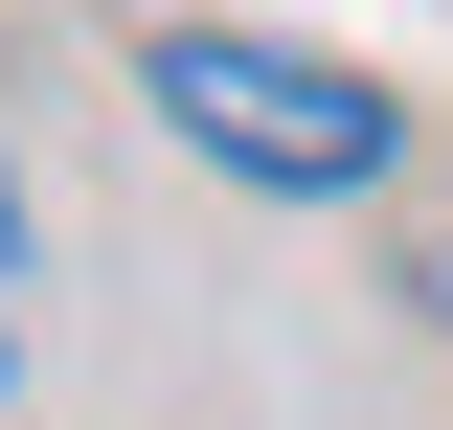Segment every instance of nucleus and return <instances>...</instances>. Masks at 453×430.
Segmentation results:
<instances>
[{
    "label": "nucleus",
    "mask_w": 453,
    "mask_h": 430,
    "mask_svg": "<svg viewBox=\"0 0 453 430\" xmlns=\"http://www.w3.org/2000/svg\"><path fill=\"white\" fill-rule=\"evenodd\" d=\"M0 272H23V181H0Z\"/></svg>",
    "instance_id": "2"
},
{
    "label": "nucleus",
    "mask_w": 453,
    "mask_h": 430,
    "mask_svg": "<svg viewBox=\"0 0 453 430\" xmlns=\"http://www.w3.org/2000/svg\"><path fill=\"white\" fill-rule=\"evenodd\" d=\"M159 136H204L226 181H273V204H340V181H386V91H340L318 46H250V23H159L136 46Z\"/></svg>",
    "instance_id": "1"
}]
</instances>
